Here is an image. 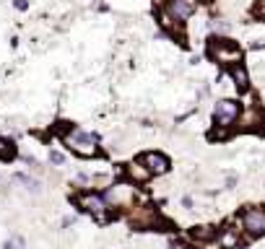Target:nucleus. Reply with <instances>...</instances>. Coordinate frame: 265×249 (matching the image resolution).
I'll return each mask as SVG.
<instances>
[{"mask_svg": "<svg viewBox=\"0 0 265 249\" xmlns=\"http://www.w3.org/2000/svg\"><path fill=\"white\" fill-rule=\"evenodd\" d=\"M16 156V145L11 140H5V138H0V159L3 161H11Z\"/></svg>", "mask_w": 265, "mask_h": 249, "instance_id": "14", "label": "nucleus"}, {"mask_svg": "<svg viewBox=\"0 0 265 249\" xmlns=\"http://www.w3.org/2000/svg\"><path fill=\"white\" fill-rule=\"evenodd\" d=\"M250 47H265V31H252L250 34Z\"/></svg>", "mask_w": 265, "mask_h": 249, "instance_id": "16", "label": "nucleus"}, {"mask_svg": "<svg viewBox=\"0 0 265 249\" xmlns=\"http://www.w3.org/2000/svg\"><path fill=\"white\" fill-rule=\"evenodd\" d=\"M218 231L213 226H195V228H190V239L193 242H211V239H216Z\"/></svg>", "mask_w": 265, "mask_h": 249, "instance_id": "11", "label": "nucleus"}, {"mask_svg": "<svg viewBox=\"0 0 265 249\" xmlns=\"http://www.w3.org/2000/svg\"><path fill=\"white\" fill-rule=\"evenodd\" d=\"M50 161L60 166V164H65V156H62L60 151H52V153H50Z\"/></svg>", "mask_w": 265, "mask_h": 249, "instance_id": "19", "label": "nucleus"}, {"mask_svg": "<svg viewBox=\"0 0 265 249\" xmlns=\"http://www.w3.org/2000/svg\"><path fill=\"white\" fill-rule=\"evenodd\" d=\"M239 231H244V228H232V226H226L221 234H218V239H221V244L226 247V249H236L239 247Z\"/></svg>", "mask_w": 265, "mask_h": 249, "instance_id": "10", "label": "nucleus"}, {"mask_svg": "<svg viewBox=\"0 0 265 249\" xmlns=\"http://www.w3.org/2000/svg\"><path fill=\"white\" fill-rule=\"evenodd\" d=\"M260 122H263V114L258 112V109H247V112L239 117V127H242V130H255Z\"/></svg>", "mask_w": 265, "mask_h": 249, "instance_id": "12", "label": "nucleus"}, {"mask_svg": "<svg viewBox=\"0 0 265 249\" xmlns=\"http://www.w3.org/2000/svg\"><path fill=\"white\" fill-rule=\"evenodd\" d=\"M208 55L216 62H224V65H236L242 60V50L239 44H234L229 39H221V36H213L211 44H208Z\"/></svg>", "mask_w": 265, "mask_h": 249, "instance_id": "3", "label": "nucleus"}, {"mask_svg": "<svg viewBox=\"0 0 265 249\" xmlns=\"http://www.w3.org/2000/svg\"><path fill=\"white\" fill-rule=\"evenodd\" d=\"M239 223H242L244 234H247L250 239L265 236V205H252V208H244V210H242Z\"/></svg>", "mask_w": 265, "mask_h": 249, "instance_id": "4", "label": "nucleus"}, {"mask_svg": "<svg viewBox=\"0 0 265 249\" xmlns=\"http://www.w3.org/2000/svg\"><path fill=\"white\" fill-rule=\"evenodd\" d=\"M229 76L234 78V86H236V91H247V86H250V76H247V70H244L242 65H232Z\"/></svg>", "mask_w": 265, "mask_h": 249, "instance_id": "13", "label": "nucleus"}, {"mask_svg": "<svg viewBox=\"0 0 265 249\" xmlns=\"http://www.w3.org/2000/svg\"><path fill=\"white\" fill-rule=\"evenodd\" d=\"M182 205H185V208L190 210V208H193V197H185V200H182Z\"/></svg>", "mask_w": 265, "mask_h": 249, "instance_id": "20", "label": "nucleus"}, {"mask_svg": "<svg viewBox=\"0 0 265 249\" xmlns=\"http://www.w3.org/2000/svg\"><path fill=\"white\" fill-rule=\"evenodd\" d=\"M239 117H242V107L236 104L234 99L216 101V107H213V122H216V127H232Z\"/></svg>", "mask_w": 265, "mask_h": 249, "instance_id": "5", "label": "nucleus"}, {"mask_svg": "<svg viewBox=\"0 0 265 249\" xmlns=\"http://www.w3.org/2000/svg\"><path fill=\"white\" fill-rule=\"evenodd\" d=\"M96 135L94 133H86L81 130V127H70V130L65 133V145L81 156V159H91V156H99V145H96Z\"/></svg>", "mask_w": 265, "mask_h": 249, "instance_id": "2", "label": "nucleus"}, {"mask_svg": "<svg viewBox=\"0 0 265 249\" xmlns=\"http://www.w3.org/2000/svg\"><path fill=\"white\" fill-rule=\"evenodd\" d=\"M135 187L133 184H112V187L107 190V195L104 200L109 202V205H115V208H133L135 205Z\"/></svg>", "mask_w": 265, "mask_h": 249, "instance_id": "6", "label": "nucleus"}, {"mask_svg": "<svg viewBox=\"0 0 265 249\" xmlns=\"http://www.w3.org/2000/svg\"><path fill=\"white\" fill-rule=\"evenodd\" d=\"M252 13H255V18H265V0H255Z\"/></svg>", "mask_w": 265, "mask_h": 249, "instance_id": "17", "label": "nucleus"}, {"mask_svg": "<svg viewBox=\"0 0 265 249\" xmlns=\"http://www.w3.org/2000/svg\"><path fill=\"white\" fill-rule=\"evenodd\" d=\"M211 26H213V31H221V34H226V31L232 29L229 21H211Z\"/></svg>", "mask_w": 265, "mask_h": 249, "instance_id": "18", "label": "nucleus"}, {"mask_svg": "<svg viewBox=\"0 0 265 249\" xmlns=\"http://www.w3.org/2000/svg\"><path fill=\"white\" fill-rule=\"evenodd\" d=\"M16 8H18V11H24V8H26V0H16Z\"/></svg>", "mask_w": 265, "mask_h": 249, "instance_id": "22", "label": "nucleus"}, {"mask_svg": "<svg viewBox=\"0 0 265 249\" xmlns=\"http://www.w3.org/2000/svg\"><path fill=\"white\" fill-rule=\"evenodd\" d=\"M125 177H127V182H130V184H146V182L153 177V174L146 169L141 161H133V164L125 166Z\"/></svg>", "mask_w": 265, "mask_h": 249, "instance_id": "9", "label": "nucleus"}, {"mask_svg": "<svg viewBox=\"0 0 265 249\" xmlns=\"http://www.w3.org/2000/svg\"><path fill=\"white\" fill-rule=\"evenodd\" d=\"M73 200H76V205L81 210H86L88 216H94V221H96V223H102V226L115 218V210L109 208V202L102 195H96V192H78Z\"/></svg>", "mask_w": 265, "mask_h": 249, "instance_id": "1", "label": "nucleus"}, {"mask_svg": "<svg viewBox=\"0 0 265 249\" xmlns=\"http://www.w3.org/2000/svg\"><path fill=\"white\" fill-rule=\"evenodd\" d=\"M138 161L153 174V177H161V174H167L169 166H172L169 159H167L161 151H143V153L138 156Z\"/></svg>", "mask_w": 265, "mask_h": 249, "instance_id": "7", "label": "nucleus"}, {"mask_svg": "<svg viewBox=\"0 0 265 249\" xmlns=\"http://www.w3.org/2000/svg\"><path fill=\"white\" fill-rule=\"evenodd\" d=\"M234 184H236V177H234V174H232V177L226 179V187H234Z\"/></svg>", "mask_w": 265, "mask_h": 249, "instance_id": "21", "label": "nucleus"}, {"mask_svg": "<svg viewBox=\"0 0 265 249\" xmlns=\"http://www.w3.org/2000/svg\"><path fill=\"white\" fill-rule=\"evenodd\" d=\"M16 182H21L29 192H42V184L36 179H31V177H26V174H16Z\"/></svg>", "mask_w": 265, "mask_h": 249, "instance_id": "15", "label": "nucleus"}, {"mask_svg": "<svg viewBox=\"0 0 265 249\" xmlns=\"http://www.w3.org/2000/svg\"><path fill=\"white\" fill-rule=\"evenodd\" d=\"M193 11H195V3L193 0H169L167 3V13L175 18V21H187L190 16H193Z\"/></svg>", "mask_w": 265, "mask_h": 249, "instance_id": "8", "label": "nucleus"}]
</instances>
